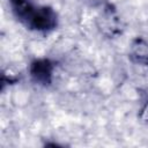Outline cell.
Listing matches in <instances>:
<instances>
[{"instance_id":"obj_1","label":"cell","mask_w":148,"mask_h":148,"mask_svg":"<svg viewBox=\"0 0 148 148\" xmlns=\"http://www.w3.org/2000/svg\"><path fill=\"white\" fill-rule=\"evenodd\" d=\"M14 14L28 27L46 31L57 25V15L50 7H35L29 0H22L14 8Z\"/></svg>"},{"instance_id":"obj_2","label":"cell","mask_w":148,"mask_h":148,"mask_svg":"<svg viewBox=\"0 0 148 148\" xmlns=\"http://www.w3.org/2000/svg\"><path fill=\"white\" fill-rule=\"evenodd\" d=\"M53 64L49 59H37L30 65V74L35 82L39 84H50L52 80Z\"/></svg>"},{"instance_id":"obj_3","label":"cell","mask_w":148,"mask_h":148,"mask_svg":"<svg viewBox=\"0 0 148 148\" xmlns=\"http://www.w3.org/2000/svg\"><path fill=\"white\" fill-rule=\"evenodd\" d=\"M130 58L136 64L148 66V42L142 38H136L131 45Z\"/></svg>"}]
</instances>
